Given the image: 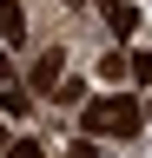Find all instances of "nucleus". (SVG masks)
Returning a JSON list of instances; mask_svg holds the SVG:
<instances>
[{"label": "nucleus", "instance_id": "f257e3e1", "mask_svg": "<svg viewBox=\"0 0 152 158\" xmlns=\"http://www.w3.org/2000/svg\"><path fill=\"white\" fill-rule=\"evenodd\" d=\"M139 125H145V106H139V99H126V92L86 106V138H132Z\"/></svg>", "mask_w": 152, "mask_h": 158}, {"label": "nucleus", "instance_id": "f03ea898", "mask_svg": "<svg viewBox=\"0 0 152 158\" xmlns=\"http://www.w3.org/2000/svg\"><path fill=\"white\" fill-rule=\"evenodd\" d=\"M60 79H66V53H60V46H46L40 59H33V92H53Z\"/></svg>", "mask_w": 152, "mask_h": 158}, {"label": "nucleus", "instance_id": "7ed1b4c3", "mask_svg": "<svg viewBox=\"0 0 152 158\" xmlns=\"http://www.w3.org/2000/svg\"><path fill=\"white\" fill-rule=\"evenodd\" d=\"M0 40H7V46H20V40H27V13H20V0H0Z\"/></svg>", "mask_w": 152, "mask_h": 158}, {"label": "nucleus", "instance_id": "20e7f679", "mask_svg": "<svg viewBox=\"0 0 152 158\" xmlns=\"http://www.w3.org/2000/svg\"><path fill=\"white\" fill-rule=\"evenodd\" d=\"M106 27L119 40H132V33H139V7H132V0H112V7H106Z\"/></svg>", "mask_w": 152, "mask_h": 158}, {"label": "nucleus", "instance_id": "39448f33", "mask_svg": "<svg viewBox=\"0 0 152 158\" xmlns=\"http://www.w3.org/2000/svg\"><path fill=\"white\" fill-rule=\"evenodd\" d=\"M53 99H60V106H80V99H86V79H60Z\"/></svg>", "mask_w": 152, "mask_h": 158}, {"label": "nucleus", "instance_id": "423d86ee", "mask_svg": "<svg viewBox=\"0 0 152 158\" xmlns=\"http://www.w3.org/2000/svg\"><path fill=\"white\" fill-rule=\"evenodd\" d=\"M126 73H132V59H119V53L99 59V79H106V86H112V79H126Z\"/></svg>", "mask_w": 152, "mask_h": 158}, {"label": "nucleus", "instance_id": "0eeeda50", "mask_svg": "<svg viewBox=\"0 0 152 158\" xmlns=\"http://www.w3.org/2000/svg\"><path fill=\"white\" fill-rule=\"evenodd\" d=\"M7 158H46V145H33V138H13V152Z\"/></svg>", "mask_w": 152, "mask_h": 158}, {"label": "nucleus", "instance_id": "6e6552de", "mask_svg": "<svg viewBox=\"0 0 152 158\" xmlns=\"http://www.w3.org/2000/svg\"><path fill=\"white\" fill-rule=\"evenodd\" d=\"M66 158H99V138H73V152Z\"/></svg>", "mask_w": 152, "mask_h": 158}, {"label": "nucleus", "instance_id": "1a4fd4ad", "mask_svg": "<svg viewBox=\"0 0 152 158\" xmlns=\"http://www.w3.org/2000/svg\"><path fill=\"white\" fill-rule=\"evenodd\" d=\"M132 73H139V79H152V53H132Z\"/></svg>", "mask_w": 152, "mask_h": 158}, {"label": "nucleus", "instance_id": "9d476101", "mask_svg": "<svg viewBox=\"0 0 152 158\" xmlns=\"http://www.w3.org/2000/svg\"><path fill=\"white\" fill-rule=\"evenodd\" d=\"M7 152H13V138H7V125H0V158H7Z\"/></svg>", "mask_w": 152, "mask_h": 158}, {"label": "nucleus", "instance_id": "9b49d317", "mask_svg": "<svg viewBox=\"0 0 152 158\" xmlns=\"http://www.w3.org/2000/svg\"><path fill=\"white\" fill-rule=\"evenodd\" d=\"M66 7H86V0H66Z\"/></svg>", "mask_w": 152, "mask_h": 158}, {"label": "nucleus", "instance_id": "f8f14e48", "mask_svg": "<svg viewBox=\"0 0 152 158\" xmlns=\"http://www.w3.org/2000/svg\"><path fill=\"white\" fill-rule=\"evenodd\" d=\"M99 7H112V0H99Z\"/></svg>", "mask_w": 152, "mask_h": 158}]
</instances>
